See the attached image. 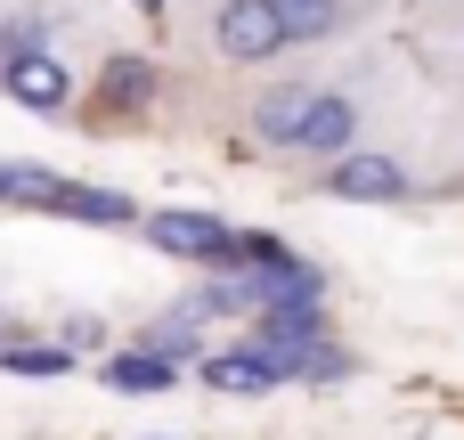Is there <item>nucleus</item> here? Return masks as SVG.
Returning <instances> with one entry per match:
<instances>
[{
  "label": "nucleus",
  "instance_id": "nucleus-8",
  "mask_svg": "<svg viewBox=\"0 0 464 440\" xmlns=\"http://www.w3.org/2000/svg\"><path fill=\"white\" fill-rule=\"evenodd\" d=\"M106 384H114V392H171V359H155V351H114V359H106Z\"/></svg>",
  "mask_w": 464,
  "mask_h": 440
},
{
  "label": "nucleus",
  "instance_id": "nucleus-15",
  "mask_svg": "<svg viewBox=\"0 0 464 440\" xmlns=\"http://www.w3.org/2000/svg\"><path fill=\"white\" fill-rule=\"evenodd\" d=\"M139 8H155V0H139Z\"/></svg>",
  "mask_w": 464,
  "mask_h": 440
},
{
  "label": "nucleus",
  "instance_id": "nucleus-12",
  "mask_svg": "<svg viewBox=\"0 0 464 440\" xmlns=\"http://www.w3.org/2000/svg\"><path fill=\"white\" fill-rule=\"evenodd\" d=\"M0 180H8V204H49L57 196V171H41V163H8Z\"/></svg>",
  "mask_w": 464,
  "mask_h": 440
},
{
  "label": "nucleus",
  "instance_id": "nucleus-6",
  "mask_svg": "<svg viewBox=\"0 0 464 440\" xmlns=\"http://www.w3.org/2000/svg\"><path fill=\"white\" fill-rule=\"evenodd\" d=\"M310 98H318V90H294V82H277V90L253 106V131H261L269 147H294V139H302V114H310Z\"/></svg>",
  "mask_w": 464,
  "mask_h": 440
},
{
  "label": "nucleus",
  "instance_id": "nucleus-7",
  "mask_svg": "<svg viewBox=\"0 0 464 440\" xmlns=\"http://www.w3.org/2000/svg\"><path fill=\"white\" fill-rule=\"evenodd\" d=\"M49 212H65V220H90V229H122V220H130V196H114V188H73V180H57Z\"/></svg>",
  "mask_w": 464,
  "mask_h": 440
},
{
  "label": "nucleus",
  "instance_id": "nucleus-3",
  "mask_svg": "<svg viewBox=\"0 0 464 440\" xmlns=\"http://www.w3.org/2000/svg\"><path fill=\"white\" fill-rule=\"evenodd\" d=\"M0 82H8L16 106H65V90H73L65 57H49V49H8L0 57Z\"/></svg>",
  "mask_w": 464,
  "mask_h": 440
},
{
  "label": "nucleus",
  "instance_id": "nucleus-4",
  "mask_svg": "<svg viewBox=\"0 0 464 440\" xmlns=\"http://www.w3.org/2000/svg\"><path fill=\"white\" fill-rule=\"evenodd\" d=\"M326 188L351 196V204H392V196H408V171L392 155H334L326 163Z\"/></svg>",
  "mask_w": 464,
  "mask_h": 440
},
{
  "label": "nucleus",
  "instance_id": "nucleus-9",
  "mask_svg": "<svg viewBox=\"0 0 464 440\" xmlns=\"http://www.w3.org/2000/svg\"><path fill=\"white\" fill-rule=\"evenodd\" d=\"M204 384H220V392H269L277 376H269L261 351H220V359H204Z\"/></svg>",
  "mask_w": 464,
  "mask_h": 440
},
{
  "label": "nucleus",
  "instance_id": "nucleus-5",
  "mask_svg": "<svg viewBox=\"0 0 464 440\" xmlns=\"http://www.w3.org/2000/svg\"><path fill=\"white\" fill-rule=\"evenodd\" d=\"M351 131H359V106L334 90V98H310V114H302V139H294V147H310V155H326V163H334V155L351 147Z\"/></svg>",
  "mask_w": 464,
  "mask_h": 440
},
{
  "label": "nucleus",
  "instance_id": "nucleus-11",
  "mask_svg": "<svg viewBox=\"0 0 464 440\" xmlns=\"http://www.w3.org/2000/svg\"><path fill=\"white\" fill-rule=\"evenodd\" d=\"M0 367H8V376H65V367H73V351H41V343H8V351H0Z\"/></svg>",
  "mask_w": 464,
  "mask_h": 440
},
{
  "label": "nucleus",
  "instance_id": "nucleus-10",
  "mask_svg": "<svg viewBox=\"0 0 464 440\" xmlns=\"http://www.w3.org/2000/svg\"><path fill=\"white\" fill-rule=\"evenodd\" d=\"M269 8H277L285 41H326V33L343 24V0H269Z\"/></svg>",
  "mask_w": 464,
  "mask_h": 440
},
{
  "label": "nucleus",
  "instance_id": "nucleus-13",
  "mask_svg": "<svg viewBox=\"0 0 464 440\" xmlns=\"http://www.w3.org/2000/svg\"><path fill=\"white\" fill-rule=\"evenodd\" d=\"M130 98H147V65L114 57V65H106V106H130Z\"/></svg>",
  "mask_w": 464,
  "mask_h": 440
},
{
  "label": "nucleus",
  "instance_id": "nucleus-2",
  "mask_svg": "<svg viewBox=\"0 0 464 440\" xmlns=\"http://www.w3.org/2000/svg\"><path fill=\"white\" fill-rule=\"evenodd\" d=\"M212 33H220V57H228V65H261V57L285 49V24H277L269 0H228Z\"/></svg>",
  "mask_w": 464,
  "mask_h": 440
},
{
  "label": "nucleus",
  "instance_id": "nucleus-14",
  "mask_svg": "<svg viewBox=\"0 0 464 440\" xmlns=\"http://www.w3.org/2000/svg\"><path fill=\"white\" fill-rule=\"evenodd\" d=\"M0 204H8V180H0Z\"/></svg>",
  "mask_w": 464,
  "mask_h": 440
},
{
  "label": "nucleus",
  "instance_id": "nucleus-1",
  "mask_svg": "<svg viewBox=\"0 0 464 440\" xmlns=\"http://www.w3.org/2000/svg\"><path fill=\"white\" fill-rule=\"evenodd\" d=\"M147 245H155V253H171V261H204V269H245L237 237H228L220 220H204V212H155V220H147Z\"/></svg>",
  "mask_w": 464,
  "mask_h": 440
}]
</instances>
